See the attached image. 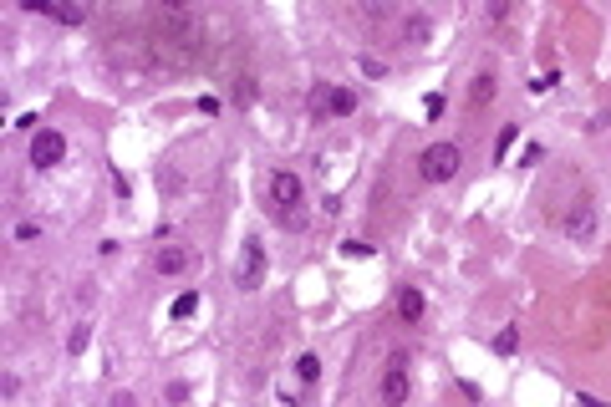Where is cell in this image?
Here are the masks:
<instances>
[{"mask_svg": "<svg viewBox=\"0 0 611 407\" xmlns=\"http://www.w3.org/2000/svg\"><path fill=\"white\" fill-rule=\"evenodd\" d=\"M194 311H199V290H184V296L173 301V311H168V316H173V321H189Z\"/></svg>", "mask_w": 611, "mask_h": 407, "instance_id": "11", "label": "cell"}, {"mask_svg": "<svg viewBox=\"0 0 611 407\" xmlns=\"http://www.w3.org/2000/svg\"><path fill=\"white\" fill-rule=\"evenodd\" d=\"M514 138H520V127H514V122H505V127H500V158L509 153V143H514Z\"/></svg>", "mask_w": 611, "mask_h": 407, "instance_id": "18", "label": "cell"}, {"mask_svg": "<svg viewBox=\"0 0 611 407\" xmlns=\"http://www.w3.org/2000/svg\"><path fill=\"white\" fill-rule=\"evenodd\" d=\"M484 102H494V77L479 72V77H474V107H484Z\"/></svg>", "mask_w": 611, "mask_h": 407, "instance_id": "13", "label": "cell"}, {"mask_svg": "<svg viewBox=\"0 0 611 407\" xmlns=\"http://www.w3.org/2000/svg\"><path fill=\"white\" fill-rule=\"evenodd\" d=\"M382 402H388V407H403L408 402V356L403 351L388 356V372H382Z\"/></svg>", "mask_w": 611, "mask_h": 407, "instance_id": "5", "label": "cell"}, {"mask_svg": "<svg viewBox=\"0 0 611 407\" xmlns=\"http://www.w3.org/2000/svg\"><path fill=\"white\" fill-rule=\"evenodd\" d=\"M357 87H331L326 92V112H336V118H347V112H357Z\"/></svg>", "mask_w": 611, "mask_h": 407, "instance_id": "10", "label": "cell"}, {"mask_svg": "<svg viewBox=\"0 0 611 407\" xmlns=\"http://www.w3.org/2000/svg\"><path fill=\"white\" fill-rule=\"evenodd\" d=\"M514 346H520V326H505V331L494 336V351H500V356H514Z\"/></svg>", "mask_w": 611, "mask_h": 407, "instance_id": "12", "label": "cell"}, {"mask_svg": "<svg viewBox=\"0 0 611 407\" xmlns=\"http://www.w3.org/2000/svg\"><path fill=\"white\" fill-rule=\"evenodd\" d=\"M61 158H67V138H61L56 127H41V133L31 138V163H36V168H56Z\"/></svg>", "mask_w": 611, "mask_h": 407, "instance_id": "6", "label": "cell"}, {"mask_svg": "<svg viewBox=\"0 0 611 407\" xmlns=\"http://www.w3.org/2000/svg\"><path fill=\"white\" fill-rule=\"evenodd\" d=\"M397 316H403L408 326L423 321V290H418V285H403V290H397Z\"/></svg>", "mask_w": 611, "mask_h": 407, "instance_id": "9", "label": "cell"}, {"mask_svg": "<svg viewBox=\"0 0 611 407\" xmlns=\"http://www.w3.org/2000/svg\"><path fill=\"white\" fill-rule=\"evenodd\" d=\"M270 199H276V219L280 224H291V230H296V214H291V209L301 204V178L291 173V168H276V173H270Z\"/></svg>", "mask_w": 611, "mask_h": 407, "instance_id": "2", "label": "cell"}, {"mask_svg": "<svg viewBox=\"0 0 611 407\" xmlns=\"http://www.w3.org/2000/svg\"><path fill=\"white\" fill-rule=\"evenodd\" d=\"M260 280H265V244H260V239H245V255H239L235 285H239V290H260Z\"/></svg>", "mask_w": 611, "mask_h": 407, "instance_id": "4", "label": "cell"}, {"mask_svg": "<svg viewBox=\"0 0 611 407\" xmlns=\"http://www.w3.org/2000/svg\"><path fill=\"white\" fill-rule=\"evenodd\" d=\"M459 168H463L459 143H428V148L418 153V173H423V184H448Z\"/></svg>", "mask_w": 611, "mask_h": 407, "instance_id": "1", "label": "cell"}, {"mask_svg": "<svg viewBox=\"0 0 611 407\" xmlns=\"http://www.w3.org/2000/svg\"><path fill=\"white\" fill-rule=\"evenodd\" d=\"M342 255H347V260H372L377 250H372L367 239H347V244H342Z\"/></svg>", "mask_w": 611, "mask_h": 407, "instance_id": "15", "label": "cell"}, {"mask_svg": "<svg viewBox=\"0 0 611 407\" xmlns=\"http://www.w3.org/2000/svg\"><path fill=\"white\" fill-rule=\"evenodd\" d=\"M566 234H571L576 244H591V239L601 234V204L591 199V193H586V199H581V204H576L571 214H566Z\"/></svg>", "mask_w": 611, "mask_h": 407, "instance_id": "3", "label": "cell"}, {"mask_svg": "<svg viewBox=\"0 0 611 407\" xmlns=\"http://www.w3.org/2000/svg\"><path fill=\"white\" fill-rule=\"evenodd\" d=\"M87 341H92V326L82 321V326H77V331L67 336V351H87Z\"/></svg>", "mask_w": 611, "mask_h": 407, "instance_id": "17", "label": "cell"}, {"mask_svg": "<svg viewBox=\"0 0 611 407\" xmlns=\"http://www.w3.org/2000/svg\"><path fill=\"white\" fill-rule=\"evenodd\" d=\"M230 97H235V102H239V107H250V102H255V81H250V77H239V81H235V92H230Z\"/></svg>", "mask_w": 611, "mask_h": 407, "instance_id": "16", "label": "cell"}, {"mask_svg": "<svg viewBox=\"0 0 611 407\" xmlns=\"http://www.w3.org/2000/svg\"><path fill=\"white\" fill-rule=\"evenodd\" d=\"M112 407H133V392H118V397H112Z\"/></svg>", "mask_w": 611, "mask_h": 407, "instance_id": "19", "label": "cell"}, {"mask_svg": "<svg viewBox=\"0 0 611 407\" xmlns=\"http://www.w3.org/2000/svg\"><path fill=\"white\" fill-rule=\"evenodd\" d=\"M581 402H586V407H606V402H591V397H581Z\"/></svg>", "mask_w": 611, "mask_h": 407, "instance_id": "20", "label": "cell"}, {"mask_svg": "<svg viewBox=\"0 0 611 407\" xmlns=\"http://www.w3.org/2000/svg\"><path fill=\"white\" fill-rule=\"evenodd\" d=\"M296 377H301V382H316V377H321V356H316V351H306L301 362H296Z\"/></svg>", "mask_w": 611, "mask_h": 407, "instance_id": "14", "label": "cell"}, {"mask_svg": "<svg viewBox=\"0 0 611 407\" xmlns=\"http://www.w3.org/2000/svg\"><path fill=\"white\" fill-rule=\"evenodd\" d=\"M189 265H194V255L179 250V244H168V250H158V255H153V270H158V275H184Z\"/></svg>", "mask_w": 611, "mask_h": 407, "instance_id": "8", "label": "cell"}, {"mask_svg": "<svg viewBox=\"0 0 611 407\" xmlns=\"http://www.w3.org/2000/svg\"><path fill=\"white\" fill-rule=\"evenodd\" d=\"M21 6L51 15V21H61V26H82L87 21V6H67V0H21Z\"/></svg>", "mask_w": 611, "mask_h": 407, "instance_id": "7", "label": "cell"}]
</instances>
